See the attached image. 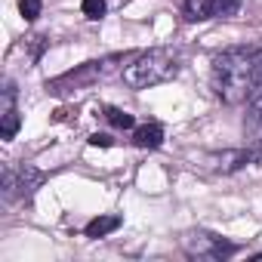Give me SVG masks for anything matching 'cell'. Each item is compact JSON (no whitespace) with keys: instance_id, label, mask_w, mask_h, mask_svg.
I'll return each instance as SVG.
<instances>
[{"instance_id":"6da1fadb","label":"cell","mask_w":262,"mask_h":262,"mask_svg":"<svg viewBox=\"0 0 262 262\" xmlns=\"http://www.w3.org/2000/svg\"><path fill=\"white\" fill-rule=\"evenodd\" d=\"M213 90L228 105L253 102L262 93V56L250 47H231L213 59Z\"/></svg>"},{"instance_id":"7a4b0ae2","label":"cell","mask_w":262,"mask_h":262,"mask_svg":"<svg viewBox=\"0 0 262 262\" xmlns=\"http://www.w3.org/2000/svg\"><path fill=\"white\" fill-rule=\"evenodd\" d=\"M179 71L176 65V56L170 50H148V53H139L133 62L123 68V83L129 90H148V86H158V83H167L173 80Z\"/></svg>"},{"instance_id":"3957f363","label":"cell","mask_w":262,"mask_h":262,"mask_svg":"<svg viewBox=\"0 0 262 262\" xmlns=\"http://www.w3.org/2000/svg\"><path fill=\"white\" fill-rule=\"evenodd\" d=\"M182 247L191 259H207V262H222L237 253V244H231L213 231H188L182 237Z\"/></svg>"},{"instance_id":"277c9868","label":"cell","mask_w":262,"mask_h":262,"mask_svg":"<svg viewBox=\"0 0 262 262\" xmlns=\"http://www.w3.org/2000/svg\"><path fill=\"white\" fill-rule=\"evenodd\" d=\"M43 173L31 164H22V167H7L4 170V179H0V185H4V201H16V198H31L40 185H43Z\"/></svg>"},{"instance_id":"5b68a950","label":"cell","mask_w":262,"mask_h":262,"mask_svg":"<svg viewBox=\"0 0 262 262\" xmlns=\"http://www.w3.org/2000/svg\"><path fill=\"white\" fill-rule=\"evenodd\" d=\"M241 7V0H185L182 16L188 22H207V19H225L234 16Z\"/></svg>"},{"instance_id":"8992f818","label":"cell","mask_w":262,"mask_h":262,"mask_svg":"<svg viewBox=\"0 0 262 262\" xmlns=\"http://www.w3.org/2000/svg\"><path fill=\"white\" fill-rule=\"evenodd\" d=\"M19 123L22 120H19V108H16V90L7 80V86H4V108H0V136L13 139L16 129H19Z\"/></svg>"},{"instance_id":"52a82bcc","label":"cell","mask_w":262,"mask_h":262,"mask_svg":"<svg viewBox=\"0 0 262 262\" xmlns=\"http://www.w3.org/2000/svg\"><path fill=\"white\" fill-rule=\"evenodd\" d=\"M133 145L136 148H161L164 145V126L161 123H142V126H133Z\"/></svg>"},{"instance_id":"ba28073f","label":"cell","mask_w":262,"mask_h":262,"mask_svg":"<svg viewBox=\"0 0 262 262\" xmlns=\"http://www.w3.org/2000/svg\"><path fill=\"white\" fill-rule=\"evenodd\" d=\"M210 161L216 164V170L231 173V170H241V167L250 164V161H262V155H259V151H222V155H213Z\"/></svg>"},{"instance_id":"9c48e42d","label":"cell","mask_w":262,"mask_h":262,"mask_svg":"<svg viewBox=\"0 0 262 262\" xmlns=\"http://www.w3.org/2000/svg\"><path fill=\"white\" fill-rule=\"evenodd\" d=\"M114 228H120V216H99L86 225V237H105Z\"/></svg>"},{"instance_id":"30bf717a","label":"cell","mask_w":262,"mask_h":262,"mask_svg":"<svg viewBox=\"0 0 262 262\" xmlns=\"http://www.w3.org/2000/svg\"><path fill=\"white\" fill-rule=\"evenodd\" d=\"M105 120H108L111 126H117V129H133V126H136L133 114H126V111H120V108H105Z\"/></svg>"},{"instance_id":"8fae6325","label":"cell","mask_w":262,"mask_h":262,"mask_svg":"<svg viewBox=\"0 0 262 262\" xmlns=\"http://www.w3.org/2000/svg\"><path fill=\"white\" fill-rule=\"evenodd\" d=\"M40 10H43L40 0H19V13L25 16V22H34L40 16Z\"/></svg>"},{"instance_id":"7c38bea8","label":"cell","mask_w":262,"mask_h":262,"mask_svg":"<svg viewBox=\"0 0 262 262\" xmlns=\"http://www.w3.org/2000/svg\"><path fill=\"white\" fill-rule=\"evenodd\" d=\"M83 16L86 19H102L105 16V0H83Z\"/></svg>"},{"instance_id":"4fadbf2b","label":"cell","mask_w":262,"mask_h":262,"mask_svg":"<svg viewBox=\"0 0 262 262\" xmlns=\"http://www.w3.org/2000/svg\"><path fill=\"white\" fill-rule=\"evenodd\" d=\"M90 145H102V148H108V145H111V136H105V133H93V136H90Z\"/></svg>"},{"instance_id":"5bb4252c","label":"cell","mask_w":262,"mask_h":262,"mask_svg":"<svg viewBox=\"0 0 262 262\" xmlns=\"http://www.w3.org/2000/svg\"><path fill=\"white\" fill-rule=\"evenodd\" d=\"M253 105H256V120H259V129H262V93L253 99Z\"/></svg>"},{"instance_id":"9a60e30c","label":"cell","mask_w":262,"mask_h":262,"mask_svg":"<svg viewBox=\"0 0 262 262\" xmlns=\"http://www.w3.org/2000/svg\"><path fill=\"white\" fill-rule=\"evenodd\" d=\"M256 259H262V253H256Z\"/></svg>"},{"instance_id":"2e32d148","label":"cell","mask_w":262,"mask_h":262,"mask_svg":"<svg viewBox=\"0 0 262 262\" xmlns=\"http://www.w3.org/2000/svg\"><path fill=\"white\" fill-rule=\"evenodd\" d=\"M259 56H262V50H259Z\"/></svg>"}]
</instances>
